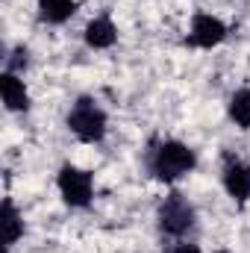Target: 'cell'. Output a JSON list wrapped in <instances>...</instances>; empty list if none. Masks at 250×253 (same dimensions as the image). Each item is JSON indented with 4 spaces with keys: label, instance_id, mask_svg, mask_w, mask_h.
<instances>
[{
    "label": "cell",
    "instance_id": "obj_6",
    "mask_svg": "<svg viewBox=\"0 0 250 253\" xmlns=\"http://www.w3.org/2000/svg\"><path fill=\"white\" fill-rule=\"evenodd\" d=\"M224 189L233 200L245 203L250 197V165L236 159V156H227V165H224Z\"/></svg>",
    "mask_w": 250,
    "mask_h": 253
},
{
    "label": "cell",
    "instance_id": "obj_1",
    "mask_svg": "<svg viewBox=\"0 0 250 253\" xmlns=\"http://www.w3.org/2000/svg\"><path fill=\"white\" fill-rule=\"evenodd\" d=\"M194 165H197L194 150L177 138H165V141L153 144L147 153V168L159 183H174V180L186 177Z\"/></svg>",
    "mask_w": 250,
    "mask_h": 253
},
{
    "label": "cell",
    "instance_id": "obj_8",
    "mask_svg": "<svg viewBox=\"0 0 250 253\" xmlns=\"http://www.w3.org/2000/svg\"><path fill=\"white\" fill-rule=\"evenodd\" d=\"M115 42H118V27L112 24V18L100 15V18H94V21L85 24V44H88V47L106 50V47H112Z\"/></svg>",
    "mask_w": 250,
    "mask_h": 253
},
{
    "label": "cell",
    "instance_id": "obj_4",
    "mask_svg": "<svg viewBox=\"0 0 250 253\" xmlns=\"http://www.w3.org/2000/svg\"><path fill=\"white\" fill-rule=\"evenodd\" d=\"M56 186L62 191V200L71 209H85L94 197V180L88 171L77 168V165H62L59 168V177H56Z\"/></svg>",
    "mask_w": 250,
    "mask_h": 253
},
{
    "label": "cell",
    "instance_id": "obj_3",
    "mask_svg": "<svg viewBox=\"0 0 250 253\" xmlns=\"http://www.w3.org/2000/svg\"><path fill=\"white\" fill-rule=\"evenodd\" d=\"M156 221H159V230L165 236L180 239V236H186L188 230L194 227V206L188 203L180 191H174V194H168L162 200V206L156 212Z\"/></svg>",
    "mask_w": 250,
    "mask_h": 253
},
{
    "label": "cell",
    "instance_id": "obj_5",
    "mask_svg": "<svg viewBox=\"0 0 250 253\" xmlns=\"http://www.w3.org/2000/svg\"><path fill=\"white\" fill-rule=\"evenodd\" d=\"M224 39H227V24H224L221 18L206 15V12H197V15L191 18V33H188L186 44L209 50V47H218Z\"/></svg>",
    "mask_w": 250,
    "mask_h": 253
},
{
    "label": "cell",
    "instance_id": "obj_9",
    "mask_svg": "<svg viewBox=\"0 0 250 253\" xmlns=\"http://www.w3.org/2000/svg\"><path fill=\"white\" fill-rule=\"evenodd\" d=\"M0 227H3V245L6 248H12L24 236V218H21V212L15 209V203L9 197L3 200V209H0Z\"/></svg>",
    "mask_w": 250,
    "mask_h": 253
},
{
    "label": "cell",
    "instance_id": "obj_13",
    "mask_svg": "<svg viewBox=\"0 0 250 253\" xmlns=\"http://www.w3.org/2000/svg\"><path fill=\"white\" fill-rule=\"evenodd\" d=\"M171 253H200V248L197 245H177Z\"/></svg>",
    "mask_w": 250,
    "mask_h": 253
},
{
    "label": "cell",
    "instance_id": "obj_10",
    "mask_svg": "<svg viewBox=\"0 0 250 253\" xmlns=\"http://www.w3.org/2000/svg\"><path fill=\"white\" fill-rule=\"evenodd\" d=\"M77 12V0H39V18L44 24H65Z\"/></svg>",
    "mask_w": 250,
    "mask_h": 253
},
{
    "label": "cell",
    "instance_id": "obj_7",
    "mask_svg": "<svg viewBox=\"0 0 250 253\" xmlns=\"http://www.w3.org/2000/svg\"><path fill=\"white\" fill-rule=\"evenodd\" d=\"M0 94H3V103L9 112H27L30 109V91L24 85V80L18 74H3L0 77Z\"/></svg>",
    "mask_w": 250,
    "mask_h": 253
},
{
    "label": "cell",
    "instance_id": "obj_2",
    "mask_svg": "<svg viewBox=\"0 0 250 253\" xmlns=\"http://www.w3.org/2000/svg\"><path fill=\"white\" fill-rule=\"evenodd\" d=\"M68 129L85 141V144H97L106 135V112L91 100V97H80L74 103V109L68 112Z\"/></svg>",
    "mask_w": 250,
    "mask_h": 253
},
{
    "label": "cell",
    "instance_id": "obj_12",
    "mask_svg": "<svg viewBox=\"0 0 250 253\" xmlns=\"http://www.w3.org/2000/svg\"><path fill=\"white\" fill-rule=\"evenodd\" d=\"M27 65H30V50H27L24 44H18V47L12 50V56L6 59V71H9V74H18V71H24Z\"/></svg>",
    "mask_w": 250,
    "mask_h": 253
},
{
    "label": "cell",
    "instance_id": "obj_14",
    "mask_svg": "<svg viewBox=\"0 0 250 253\" xmlns=\"http://www.w3.org/2000/svg\"><path fill=\"white\" fill-rule=\"evenodd\" d=\"M215 253H230V251H215Z\"/></svg>",
    "mask_w": 250,
    "mask_h": 253
},
{
    "label": "cell",
    "instance_id": "obj_11",
    "mask_svg": "<svg viewBox=\"0 0 250 253\" xmlns=\"http://www.w3.org/2000/svg\"><path fill=\"white\" fill-rule=\"evenodd\" d=\"M230 118L239 129H250V88H239L230 97Z\"/></svg>",
    "mask_w": 250,
    "mask_h": 253
}]
</instances>
